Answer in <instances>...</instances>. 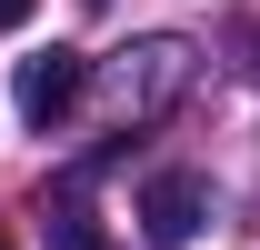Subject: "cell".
I'll list each match as a JSON object with an SVG mask.
<instances>
[{"label": "cell", "mask_w": 260, "mask_h": 250, "mask_svg": "<svg viewBox=\"0 0 260 250\" xmlns=\"http://www.w3.org/2000/svg\"><path fill=\"white\" fill-rule=\"evenodd\" d=\"M180 90H190V40H170V30L130 40L120 60H110V100H120V120H160Z\"/></svg>", "instance_id": "6da1fadb"}, {"label": "cell", "mask_w": 260, "mask_h": 250, "mask_svg": "<svg viewBox=\"0 0 260 250\" xmlns=\"http://www.w3.org/2000/svg\"><path fill=\"white\" fill-rule=\"evenodd\" d=\"M80 50H40V60H20V120L30 130H50V120H70V100H80Z\"/></svg>", "instance_id": "3957f363"}, {"label": "cell", "mask_w": 260, "mask_h": 250, "mask_svg": "<svg viewBox=\"0 0 260 250\" xmlns=\"http://www.w3.org/2000/svg\"><path fill=\"white\" fill-rule=\"evenodd\" d=\"M0 250H10V240H0Z\"/></svg>", "instance_id": "8992f818"}, {"label": "cell", "mask_w": 260, "mask_h": 250, "mask_svg": "<svg viewBox=\"0 0 260 250\" xmlns=\"http://www.w3.org/2000/svg\"><path fill=\"white\" fill-rule=\"evenodd\" d=\"M50 250H120V240H110L90 210H70V200H60V210H50Z\"/></svg>", "instance_id": "277c9868"}, {"label": "cell", "mask_w": 260, "mask_h": 250, "mask_svg": "<svg viewBox=\"0 0 260 250\" xmlns=\"http://www.w3.org/2000/svg\"><path fill=\"white\" fill-rule=\"evenodd\" d=\"M30 10H40V0H0V40H10V30H30Z\"/></svg>", "instance_id": "5b68a950"}, {"label": "cell", "mask_w": 260, "mask_h": 250, "mask_svg": "<svg viewBox=\"0 0 260 250\" xmlns=\"http://www.w3.org/2000/svg\"><path fill=\"white\" fill-rule=\"evenodd\" d=\"M200 220H210V180H200V170H150V180H140V230H150V250H190Z\"/></svg>", "instance_id": "7a4b0ae2"}]
</instances>
